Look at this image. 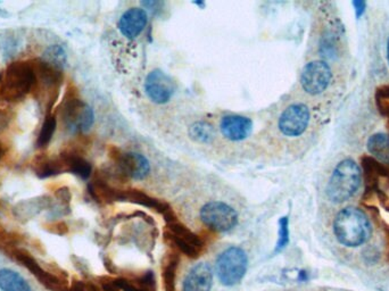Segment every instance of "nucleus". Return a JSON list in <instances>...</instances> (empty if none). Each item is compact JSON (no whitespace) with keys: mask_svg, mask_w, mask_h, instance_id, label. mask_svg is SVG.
I'll use <instances>...</instances> for the list:
<instances>
[{"mask_svg":"<svg viewBox=\"0 0 389 291\" xmlns=\"http://www.w3.org/2000/svg\"><path fill=\"white\" fill-rule=\"evenodd\" d=\"M200 219L209 229L228 233L238 223V214L233 207L221 202H211L200 210Z\"/></svg>","mask_w":389,"mask_h":291,"instance_id":"0eeeda50","label":"nucleus"},{"mask_svg":"<svg viewBox=\"0 0 389 291\" xmlns=\"http://www.w3.org/2000/svg\"><path fill=\"white\" fill-rule=\"evenodd\" d=\"M189 134L193 140L200 141V142H209L214 138V130L207 123L198 122L190 128Z\"/></svg>","mask_w":389,"mask_h":291,"instance_id":"bb28decb","label":"nucleus"},{"mask_svg":"<svg viewBox=\"0 0 389 291\" xmlns=\"http://www.w3.org/2000/svg\"><path fill=\"white\" fill-rule=\"evenodd\" d=\"M115 282L122 291H157L156 279L151 271L115 278Z\"/></svg>","mask_w":389,"mask_h":291,"instance_id":"a211bd4d","label":"nucleus"},{"mask_svg":"<svg viewBox=\"0 0 389 291\" xmlns=\"http://www.w3.org/2000/svg\"><path fill=\"white\" fill-rule=\"evenodd\" d=\"M109 156L123 177H130L134 180H143L151 172V165L144 155L134 151L125 153L118 148L111 147Z\"/></svg>","mask_w":389,"mask_h":291,"instance_id":"6e6552de","label":"nucleus"},{"mask_svg":"<svg viewBox=\"0 0 389 291\" xmlns=\"http://www.w3.org/2000/svg\"><path fill=\"white\" fill-rule=\"evenodd\" d=\"M41 59L56 69L63 71L67 62V56H66L65 50L62 46L52 45L43 52Z\"/></svg>","mask_w":389,"mask_h":291,"instance_id":"393cba45","label":"nucleus"},{"mask_svg":"<svg viewBox=\"0 0 389 291\" xmlns=\"http://www.w3.org/2000/svg\"><path fill=\"white\" fill-rule=\"evenodd\" d=\"M61 118L64 128L71 133H83L90 130L95 115L92 108L78 98L76 94L67 90L61 108Z\"/></svg>","mask_w":389,"mask_h":291,"instance_id":"20e7f679","label":"nucleus"},{"mask_svg":"<svg viewBox=\"0 0 389 291\" xmlns=\"http://www.w3.org/2000/svg\"><path fill=\"white\" fill-rule=\"evenodd\" d=\"M167 236L178 252H182L189 259L200 257L205 247L202 238L182 224L177 216L167 221Z\"/></svg>","mask_w":389,"mask_h":291,"instance_id":"423d86ee","label":"nucleus"},{"mask_svg":"<svg viewBox=\"0 0 389 291\" xmlns=\"http://www.w3.org/2000/svg\"><path fill=\"white\" fill-rule=\"evenodd\" d=\"M353 6L355 7V12H357V17H360L366 10V3L364 1H353Z\"/></svg>","mask_w":389,"mask_h":291,"instance_id":"f704fd0d","label":"nucleus"},{"mask_svg":"<svg viewBox=\"0 0 389 291\" xmlns=\"http://www.w3.org/2000/svg\"><path fill=\"white\" fill-rule=\"evenodd\" d=\"M331 69L324 61H313L305 65L302 72L301 85L308 95H320L330 85Z\"/></svg>","mask_w":389,"mask_h":291,"instance_id":"9d476101","label":"nucleus"},{"mask_svg":"<svg viewBox=\"0 0 389 291\" xmlns=\"http://www.w3.org/2000/svg\"><path fill=\"white\" fill-rule=\"evenodd\" d=\"M7 147L6 144H3V141L0 140V160L6 155Z\"/></svg>","mask_w":389,"mask_h":291,"instance_id":"c9c22d12","label":"nucleus"},{"mask_svg":"<svg viewBox=\"0 0 389 291\" xmlns=\"http://www.w3.org/2000/svg\"><path fill=\"white\" fill-rule=\"evenodd\" d=\"M334 233L341 245L353 248L369 241L372 236V226L362 211L346 207L335 217Z\"/></svg>","mask_w":389,"mask_h":291,"instance_id":"f03ea898","label":"nucleus"},{"mask_svg":"<svg viewBox=\"0 0 389 291\" xmlns=\"http://www.w3.org/2000/svg\"><path fill=\"white\" fill-rule=\"evenodd\" d=\"M66 291H85V282L81 280H73L72 285H69Z\"/></svg>","mask_w":389,"mask_h":291,"instance_id":"473e14b6","label":"nucleus"},{"mask_svg":"<svg viewBox=\"0 0 389 291\" xmlns=\"http://www.w3.org/2000/svg\"><path fill=\"white\" fill-rule=\"evenodd\" d=\"M387 59H388V64H389V39H388V43H387Z\"/></svg>","mask_w":389,"mask_h":291,"instance_id":"e433bc0d","label":"nucleus"},{"mask_svg":"<svg viewBox=\"0 0 389 291\" xmlns=\"http://www.w3.org/2000/svg\"><path fill=\"white\" fill-rule=\"evenodd\" d=\"M376 193L380 204H381V206H383L387 212H389V197L387 196L386 193H383V190L378 189Z\"/></svg>","mask_w":389,"mask_h":291,"instance_id":"2f4dec72","label":"nucleus"},{"mask_svg":"<svg viewBox=\"0 0 389 291\" xmlns=\"http://www.w3.org/2000/svg\"><path fill=\"white\" fill-rule=\"evenodd\" d=\"M371 158L380 163L389 165V136L388 134L376 133L371 136L366 144Z\"/></svg>","mask_w":389,"mask_h":291,"instance_id":"4be33fe9","label":"nucleus"},{"mask_svg":"<svg viewBox=\"0 0 389 291\" xmlns=\"http://www.w3.org/2000/svg\"><path fill=\"white\" fill-rule=\"evenodd\" d=\"M213 273L209 265L200 263L195 265L183 281V291H211Z\"/></svg>","mask_w":389,"mask_h":291,"instance_id":"f3484780","label":"nucleus"},{"mask_svg":"<svg viewBox=\"0 0 389 291\" xmlns=\"http://www.w3.org/2000/svg\"><path fill=\"white\" fill-rule=\"evenodd\" d=\"M148 17L146 10L134 7L127 10L118 21V29L129 40H134L140 36L147 25Z\"/></svg>","mask_w":389,"mask_h":291,"instance_id":"4468645a","label":"nucleus"},{"mask_svg":"<svg viewBox=\"0 0 389 291\" xmlns=\"http://www.w3.org/2000/svg\"><path fill=\"white\" fill-rule=\"evenodd\" d=\"M247 266V255L239 247H229L216 259V272L220 281L227 287L238 285L245 277Z\"/></svg>","mask_w":389,"mask_h":291,"instance_id":"39448f33","label":"nucleus"},{"mask_svg":"<svg viewBox=\"0 0 389 291\" xmlns=\"http://www.w3.org/2000/svg\"><path fill=\"white\" fill-rule=\"evenodd\" d=\"M177 85L171 76L160 69H154L145 81V91L155 104H167L174 97Z\"/></svg>","mask_w":389,"mask_h":291,"instance_id":"f8f14e48","label":"nucleus"},{"mask_svg":"<svg viewBox=\"0 0 389 291\" xmlns=\"http://www.w3.org/2000/svg\"><path fill=\"white\" fill-rule=\"evenodd\" d=\"M376 105L380 114L387 118L389 114V85H383L377 89Z\"/></svg>","mask_w":389,"mask_h":291,"instance_id":"c85d7f7f","label":"nucleus"},{"mask_svg":"<svg viewBox=\"0 0 389 291\" xmlns=\"http://www.w3.org/2000/svg\"><path fill=\"white\" fill-rule=\"evenodd\" d=\"M10 256L17 262L23 265L24 268H28L38 279V281L41 285H45L47 289H50V291H66V289L69 288L67 279L54 274L52 272L45 271L38 264L34 257L30 255L29 252L24 250V249H13L10 252Z\"/></svg>","mask_w":389,"mask_h":291,"instance_id":"1a4fd4ad","label":"nucleus"},{"mask_svg":"<svg viewBox=\"0 0 389 291\" xmlns=\"http://www.w3.org/2000/svg\"><path fill=\"white\" fill-rule=\"evenodd\" d=\"M116 202H129V203L137 204V205L151 208V210L156 211L157 213H160L167 222L177 216L169 204L155 200L140 190H118Z\"/></svg>","mask_w":389,"mask_h":291,"instance_id":"ddd939ff","label":"nucleus"},{"mask_svg":"<svg viewBox=\"0 0 389 291\" xmlns=\"http://www.w3.org/2000/svg\"><path fill=\"white\" fill-rule=\"evenodd\" d=\"M0 289L3 291H32L22 275L13 270H0Z\"/></svg>","mask_w":389,"mask_h":291,"instance_id":"5701e85b","label":"nucleus"},{"mask_svg":"<svg viewBox=\"0 0 389 291\" xmlns=\"http://www.w3.org/2000/svg\"><path fill=\"white\" fill-rule=\"evenodd\" d=\"M310 109L303 104H295L282 111L279 118V130L287 137H298L304 133L310 123Z\"/></svg>","mask_w":389,"mask_h":291,"instance_id":"9b49d317","label":"nucleus"},{"mask_svg":"<svg viewBox=\"0 0 389 291\" xmlns=\"http://www.w3.org/2000/svg\"><path fill=\"white\" fill-rule=\"evenodd\" d=\"M33 171L39 179H48L66 172L65 165L61 155L56 158H48V156L36 158L33 162Z\"/></svg>","mask_w":389,"mask_h":291,"instance_id":"aec40b11","label":"nucleus"},{"mask_svg":"<svg viewBox=\"0 0 389 291\" xmlns=\"http://www.w3.org/2000/svg\"><path fill=\"white\" fill-rule=\"evenodd\" d=\"M33 61H17L7 66L0 80V100L20 102L36 89Z\"/></svg>","mask_w":389,"mask_h":291,"instance_id":"f257e3e1","label":"nucleus"},{"mask_svg":"<svg viewBox=\"0 0 389 291\" xmlns=\"http://www.w3.org/2000/svg\"><path fill=\"white\" fill-rule=\"evenodd\" d=\"M45 229H46L48 233L59 235V236H64V235L69 233V226H66V223L62 222V221L47 224V226H45Z\"/></svg>","mask_w":389,"mask_h":291,"instance_id":"7c9ffc66","label":"nucleus"},{"mask_svg":"<svg viewBox=\"0 0 389 291\" xmlns=\"http://www.w3.org/2000/svg\"><path fill=\"white\" fill-rule=\"evenodd\" d=\"M56 128H57V118L55 115L50 114V111L47 113L45 121H43V127L40 130L39 136L36 139V147L46 148L50 144L54 134H55Z\"/></svg>","mask_w":389,"mask_h":291,"instance_id":"a878e982","label":"nucleus"},{"mask_svg":"<svg viewBox=\"0 0 389 291\" xmlns=\"http://www.w3.org/2000/svg\"><path fill=\"white\" fill-rule=\"evenodd\" d=\"M10 125V115L6 111H0V131H3Z\"/></svg>","mask_w":389,"mask_h":291,"instance_id":"72a5a7b5","label":"nucleus"},{"mask_svg":"<svg viewBox=\"0 0 389 291\" xmlns=\"http://www.w3.org/2000/svg\"><path fill=\"white\" fill-rule=\"evenodd\" d=\"M22 204L25 205V207L22 206L21 204L19 206H17V210H15L17 216L29 219V217L34 215L36 213L45 210L47 207H50V198H48V197H41V198H36V200H28V202H24Z\"/></svg>","mask_w":389,"mask_h":291,"instance_id":"b1692460","label":"nucleus"},{"mask_svg":"<svg viewBox=\"0 0 389 291\" xmlns=\"http://www.w3.org/2000/svg\"><path fill=\"white\" fill-rule=\"evenodd\" d=\"M288 217H282L279 221V239L275 247V252H282V249L287 247L289 242V228H288Z\"/></svg>","mask_w":389,"mask_h":291,"instance_id":"c756f323","label":"nucleus"},{"mask_svg":"<svg viewBox=\"0 0 389 291\" xmlns=\"http://www.w3.org/2000/svg\"><path fill=\"white\" fill-rule=\"evenodd\" d=\"M85 291H120L115 279L101 277L97 281L85 282Z\"/></svg>","mask_w":389,"mask_h":291,"instance_id":"cd10ccee","label":"nucleus"},{"mask_svg":"<svg viewBox=\"0 0 389 291\" xmlns=\"http://www.w3.org/2000/svg\"><path fill=\"white\" fill-rule=\"evenodd\" d=\"M361 182L362 173L359 165L353 160H341L328 182V198L333 203H345L360 189Z\"/></svg>","mask_w":389,"mask_h":291,"instance_id":"7ed1b4c3","label":"nucleus"},{"mask_svg":"<svg viewBox=\"0 0 389 291\" xmlns=\"http://www.w3.org/2000/svg\"><path fill=\"white\" fill-rule=\"evenodd\" d=\"M1 76H3V73H0V80H1Z\"/></svg>","mask_w":389,"mask_h":291,"instance_id":"4c0bfd02","label":"nucleus"},{"mask_svg":"<svg viewBox=\"0 0 389 291\" xmlns=\"http://www.w3.org/2000/svg\"><path fill=\"white\" fill-rule=\"evenodd\" d=\"M180 264V255L177 249H171L164 256L162 262V282L164 291H177L178 268Z\"/></svg>","mask_w":389,"mask_h":291,"instance_id":"6ab92c4d","label":"nucleus"},{"mask_svg":"<svg viewBox=\"0 0 389 291\" xmlns=\"http://www.w3.org/2000/svg\"><path fill=\"white\" fill-rule=\"evenodd\" d=\"M33 65L36 76V88L40 85L43 88L50 89V91H57L64 79L63 71L43 62L41 58L33 59Z\"/></svg>","mask_w":389,"mask_h":291,"instance_id":"dca6fc26","label":"nucleus"},{"mask_svg":"<svg viewBox=\"0 0 389 291\" xmlns=\"http://www.w3.org/2000/svg\"><path fill=\"white\" fill-rule=\"evenodd\" d=\"M253 122L251 118L240 115H228L221 121V132L231 141L245 140L252 133Z\"/></svg>","mask_w":389,"mask_h":291,"instance_id":"2eb2a0df","label":"nucleus"},{"mask_svg":"<svg viewBox=\"0 0 389 291\" xmlns=\"http://www.w3.org/2000/svg\"><path fill=\"white\" fill-rule=\"evenodd\" d=\"M61 158L65 165L66 172L76 174L83 180H87L92 175V165L76 151H63Z\"/></svg>","mask_w":389,"mask_h":291,"instance_id":"412c9836","label":"nucleus"}]
</instances>
